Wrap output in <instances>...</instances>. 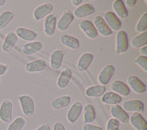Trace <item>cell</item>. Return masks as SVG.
Listing matches in <instances>:
<instances>
[{
	"instance_id": "6da1fadb",
	"label": "cell",
	"mask_w": 147,
	"mask_h": 130,
	"mask_svg": "<svg viewBox=\"0 0 147 130\" xmlns=\"http://www.w3.org/2000/svg\"><path fill=\"white\" fill-rule=\"evenodd\" d=\"M22 111L28 117L32 116L34 113V104L32 98L27 94H23L18 96Z\"/></svg>"
},
{
	"instance_id": "7a4b0ae2",
	"label": "cell",
	"mask_w": 147,
	"mask_h": 130,
	"mask_svg": "<svg viewBox=\"0 0 147 130\" xmlns=\"http://www.w3.org/2000/svg\"><path fill=\"white\" fill-rule=\"evenodd\" d=\"M13 105L11 100L6 99L0 105V119L4 123L10 122L12 119Z\"/></svg>"
},
{
	"instance_id": "3957f363",
	"label": "cell",
	"mask_w": 147,
	"mask_h": 130,
	"mask_svg": "<svg viewBox=\"0 0 147 130\" xmlns=\"http://www.w3.org/2000/svg\"><path fill=\"white\" fill-rule=\"evenodd\" d=\"M129 47L127 36L123 30H119L116 34V51L122 53L127 51Z\"/></svg>"
},
{
	"instance_id": "277c9868",
	"label": "cell",
	"mask_w": 147,
	"mask_h": 130,
	"mask_svg": "<svg viewBox=\"0 0 147 130\" xmlns=\"http://www.w3.org/2000/svg\"><path fill=\"white\" fill-rule=\"evenodd\" d=\"M110 113L112 116L119 122L126 124L129 121V116L119 105H113L110 108Z\"/></svg>"
},
{
	"instance_id": "5b68a950",
	"label": "cell",
	"mask_w": 147,
	"mask_h": 130,
	"mask_svg": "<svg viewBox=\"0 0 147 130\" xmlns=\"http://www.w3.org/2000/svg\"><path fill=\"white\" fill-rule=\"evenodd\" d=\"M104 20L108 26L114 30H118L121 27V22L116 14L111 11H107L103 14Z\"/></svg>"
},
{
	"instance_id": "8992f818",
	"label": "cell",
	"mask_w": 147,
	"mask_h": 130,
	"mask_svg": "<svg viewBox=\"0 0 147 130\" xmlns=\"http://www.w3.org/2000/svg\"><path fill=\"white\" fill-rule=\"evenodd\" d=\"M94 25L98 33L99 32L103 36H109L112 33L111 29L108 26L103 18L100 15H97L94 18Z\"/></svg>"
},
{
	"instance_id": "52a82bcc",
	"label": "cell",
	"mask_w": 147,
	"mask_h": 130,
	"mask_svg": "<svg viewBox=\"0 0 147 130\" xmlns=\"http://www.w3.org/2000/svg\"><path fill=\"white\" fill-rule=\"evenodd\" d=\"M79 25L80 29L88 38L94 39L98 36V33L93 23L90 20H83L79 23Z\"/></svg>"
},
{
	"instance_id": "ba28073f",
	"label": "cell",
	"mask_w": 147,
	"mask_h": 130,
	"mask_svg": "<svg viewBox=\"0 0 147 130\" xmlns=\"http://www.w3.org/2000/svg\"><path fill=\"white\" fill-rule=\"evenodd\" d=\"M122 108L125 111L135 112H141L144 111V105L143 103L139 100L133 99L125 101L122 104Z\"/></svg>"
},
{
	"instance_id": "9c48e42d",
	"label": "cell",
	"mask_w": 147,
	"mask_h": 130,
	"mask_svg": "<svg viewBox=\"0 0 147 130\" xmlns=\"http://www.w3.org/2000/svg\"><path fill=\"white\" fill-rule=\"evenodd\" d=\"M131 125L136 130H147V123L138 112H134L129 117Z\"/></svg>"
},
{
	"instance_id": "30bf717a",
	"label": "cell",
	"mask_w": 147,
	"mask_h": 130,
	"mask_svg": "<svg viewBox=\"0 0 147 130\" xmlns=\"http://www.w3.org/2000/svg\"><path fill=\"white\" fill-rule=\"evenodd\" d=\"M115 72V68L112 65H107L100 72L98 75V81L102 85H106L110 81Z\"/></svg>"
},
{
	"instance_id": "8fae6325",
	"label": "cell",
	"mask_w": 147,
	"mask_h": 130,
	"mask_svg": "<svg viewBox=\"0 0 147 130\" xmlns=\"http://www.w3.org/2000/svg\"><path fill=\"white\" fill-rule=\"evenodd\" d=\"M82 104L79 101H76L71 105L67 115L69 122L74 123L78 119L82 113Z\"/></svg>"
},
{
	"instance_id": "7c38bea8",
	"label": "cell",
	"mask_w": 147,
	"mask_h": 130,
	"mask_svg": "<svg viewBox=\"0 0 147 130\" xmlns=\"http://www.w3.org/2000/svg\"><path fill=\"white\" fill-rule=\"evenodd\" d=\"M74 20V15L69 10H66L59 19L57 27L59 30L64 31L68 29L71 22Z\"/></svg>"
},
{
	"instance_id": "4fadbf2b",
	"label": "cell",
	"mask_w": 147,
	"mask_h": 130,
	"mask_svg": "<svg viewBox=\"0 0 147 130\" xmlns=\"http://www.w3.org/2000/svg\"><path fill=\"white\" fill-rule=\"evenodd\" d=\"M53 5L51 3H45L37 7L33 12V17L36 20H40L47 16L52 10Z\"/></svg>"
},
{
	"instance_id": "5bb4252c",
	"label": "cell",
	"mask_w": 147,
	"mask_h": 130,
	"mask_svg": "<svg viewBox=\"0 0 147 130\" xmlns=\"http://www.w3.org/2000/svg\"><path fill=\"white\" fill-rule=\"evenodd\" d=\"M127 81L129 85L136 93L141 94L146 91V85L136 76H130Z\"/></svg>"
},
{
	"instance_id": "9a60e30c",
	"label": "cell",
	"mask_w": 147,
	"mask_h": 130,
	"mask_svg": "<svg viewBox=\"0 0 147 130\" xmlns=\"http://www.w3.org/2000/svg\"><path fill=\"white\" fill-rule=\"evenodd\" d=\"M17 36L15 33L10 31L6 36L2 45V49L5 53L10 52L17 42Z\"/></svg>"
},
{
	"instance_id": "2e32d148",
	"label": "cell",
	"mask_w": 147,
	"mask_h": 130,
	"mask_svg": "<svg viewBox=\"0 0 147 130\" xmlns=\"http://www.w3.org/2000/svg\"><path fill=\"white\" fill-rule=\"evenodd\" d=\"M111 89L115 93L123 96H127L130 94V88L123 82L120 80H115L110 85Z\"/></svg>"
},
{
	"instance_id": "e0dca14e",
	"label": "cell",
	"mask_w": 147,
	"mask_h": 130,
	"mask_svg": "<svg viewBox=\"0 0 147 130\" xmlns=\"http://www.w3.org/2000/svg\"><path fill=\"white\" fill-rule=\"evenodd\" d=\"M56 17L54 14L47 15L44 22V33L48 36H52L56 29Z\"/></svg>"
},
{
	"instance_id": "ac0fdd59",
	"label": "cell",
	"mask_w": 147,
	"mask_h": 130,
	"mask_svg": "<svg viewBox=\"0 0 147 130\" xmlns=\"http://www.w3.org/2000/svg\"><path fill=\"white\" fill-rule=\"evenodd\" d=\"M95 11L93 6L90 3H84L75 9L74 16L78 18H82L92 14Z\"/></svg>"
},
{
	"instance_id": "d6986e66",
	"label": "cell",
	"mask_w": 147,
	"mask_h": 130,
	"mask_svg": "<svg viewBox=\"0 0 147 130\" xmlns=\"http://www.w3.org/2000/svg\"><path fill=\"white\" fill-rule=\"evenodd\" d=\"M42 48V44L40 41H34L24 44L21 50L25 55H32L41 50Z\"/></svg>"
},
{
	"instance_id": "ffe728a7",
	"label": "cell",
	"mask_w": 147,
	"mask_h": 130,
	"mask_svg": "<svg viewBox=\"0 0 147 130\" xmlns=\"http://www.w3.org/2000/svg\"><path fill=\"white\" fill-rule=\"evenodd\" d=\"M46 67V62L43 59H38L26 64L25 69L28 72L33 73L43 70Z\"/></svg>"
},
{
	"instance_id": "44dd1931",
	"label": "cell",
	"mask_w": 147,
	"mask_h": 130,
	"mask_svg": "<svg viewBox=\"0 0 147 130\" xmlns=\"http://www.w3.org/2000/svg\"><path fill=\"white\" fill-rule=\"evenodd\" d=\"M93 58L94 56L90 53H85L83 54L80 57L77 64L78 70L80 72L86 71L92 62Z\"/></svg>"
},
{
	"instance_id": "7402d4cb",
	"label": "cell",
	"mask_w": 147,
	"mask_h": 130,
	"mask_svg": "<svg viewBox=\"0 0 147 130\" xmlns=\"http://www.w3.org/2000/svg\"><path fill=\"white\" fill-rule=\"evenodd\" d=\"M16 34L20 38L28 41L34 40L37 36V33L34 31L22 27L17 28Z\"/></svg>"
},
{
	"instance_id": "603a6c76",
	"label": "cell",
	"mask_w": 147,
	"mask_h": 130,
	"mask_svg": "<svg viewBox=\"0 0 147 130\" xmlns=\"http://www.w3.org/2000/svg\"><path fill=\"white\" fill-rule=\"evenodd\" d=\"M64 52L62 50H55L51 56V66L55 70L59 69L62 64Z\"/></svg>"
},
{
	"instance_id": "cb8c5ba5",
	"label": "cell",
	"mask_w": 147,
	"mask_h": 130,
	"mask_svg": "<svg viewBox=\"0 0 147 130\" xmlns=\"http://www.w3.org/2000/svg\"><path fill=\"white\" fill-rule=\"evenodd\" d=\"M72 77V72L70 69L68 68L64 69L58 78L57 84L59 88L63 89L65 88L68 84L71 78Z\"/></svg>"
},
{
	"instance_id": "d4e9b609",
	"label": "cell",
	"mask_w": 147,
	"mask_h": 130,
	"mask_svg": "<svg viewBox=\"0 0 147 130\" xmlns=\"http://www.w3.org/2000/svg\"><path fill=\"white\" fill-rule=\"evenodd\" d=\"M121 100V96L113 92H105L102 97V102L107 104L117 105L120 103Z\"/></svg>"
},
{
	"instance_id": "484cf974",
	"label": "cell",
	"mask_w": 147,
	"mask_h": 130,
	"mask_svg": "<svg viewBox=\"0 0 147 130\" xmlns=\"http://www.w3.org/2000/svg\"><path fill=\"white\" fill-rule=\"evenodd\" d=\"M106 92V86L103 85H93L87 88L85 93L90 97H96L102 96Z\"/></svg>"
},
{
	"instance_id": "4316f807",
	"label": "cell",
	"mask_w": 147,
	"mask_h": 130,
	"mask_svg": "<svg viewBox=\"0 0 147 130\" xmlns=\"http://www.w3.org/2000/svg\"><path fill=\"white\" fill-rule=\"evenodd\" d=\"M60 42L64 46L72 49H76L79 47V40L68 34L62 35L60 38Z\"/></svg>"
},
{
	"instance_id": "83f0119b",
	"label": "cell",
	"mask_w": 147,
	"mask_h": 130,
	"mask_svg": "<svg viewBox=\"0 0 147 130\" xmlns=\"http://www.w3.org/2000/svg\"><path fill=\"white\" fill-rule=\"evenodd\" d=\"M96 117V114L93 105L91 104H86L83 109L84 123H90L93 122Z\"/></svg>"
},
{
	"instance_id": "f1b7e54d",
	"label": "cell",
	"mask_w": 147,
	"mask_h": 130,
	"mask_svg": "<svg viewBox=\"0 0 147 130\" xmlns=\"http://www.w3.org/2000/svg\"><path fill=\"white\" fill-rule=\"evenodd\" d=\"M113 8L115 13L119 18L122 19H125L127 17L128 12L122 1L115 0L113 4Z\"/></svg>"
},
{
	"instance_id": "f546056e",
	"label": "cell",
	"mask_w": 147,
	"mask_h": 130,
	"mask_svg": "<svg viewBox=\"0 0 147 130\" xmlns=\"http://www.w3.org/2000/svg\"><path fill=\"white\" fill-rule=\"evenodd\" d=\"M71 101L69 96H62L54 99L51 103V107L53 109H59L66 107Z\"/></svg>"
},
{
	"instance_id": "4dcf8cb0",
	"label": "cell",
	"mask_w": 147,
	"mask_h": 130,
	"mask_svg": "<svg viewBox=\"0 0 147 130\" xmlns=\"http://www.w3.org/2000/svg\"><path fill=\"white\" fill-rule=\"evenodd\" d=\"M131 44L135 48H141L146 45L147 44V31H145L134 37L131 40Z\"/></svg>"
},
{
	"instance_id": "1f68e13d",
	"label": "cell",
	"mask_w": 147,
	"mask_h": 130,
	"mask_svg": "<svg viewBox=\"0 0 147 130\" xmlns=\"http://www.w3.org/2000/svg\"><path fill=\"white\" fill-rule=\"evenodd\" d=\"M25 125V120L22 116L17 117L9 125L7 130H22Z\"/></svg>"
},
{
	"instance_id": "d6a6232c",
	"label": "cell",
	"mask_w": 147,
	"mask_h": 130,
	"mask_svg": "<svg viewBox=\"0 0 147 130\" xmlns=\"http://www.w3.org/2000/svg\"><path fill=\"white\" fill-rule=\"evenodd\" d=\"M13 14L11 11L6 10L0 14V29L5 28L12 20Z\"/></svg>"
},
{
	"instance_id": "836d02e7",
	"label": "cell",
	"mask_w": 147,
	"mask_h": 130,
	"mask_svg": "<svg viewBox=\"0 0 147 130\" xmlns=\"http://www.w3.org/2000/svg\"><path fill=\"white\" fill-rule=\"evenodd\" d=\"M136 30L139 33L146 31L147 29V13H144L140 17L136 25Z\"/></svg>"
},
{
	"instance_id": "e575fe53",
	"label": "cell",
	"mask_w": 147,
	"mask_h": 130,
	"mask_svg": "<svg viewBox=\"0 0 147 130\" xmlns=\"http://www.w3.org/2000/svg\"><path fill=\"white\" fill-rule=\"evenodd\" d=\"M134 62L138 65L145 72H147V57L142 55L138 56L135 60Z\"/></svg>"
},
{
	"instance_id": "d590c367",
	"label": "cell",
	"mask_w": 147,
	"mask_h": 130,
	"mask_svg": "<svg viewBox=\"0 0 147 130\" xmlns=\"http://www.w3.org/2000/svg\"><path fill=\"white\" fill-rule=\"evenodd\" d=\"M119 122L114 118L110 119L107 122L106 130H119Z\"/></svg>"
},
{
	"instance_id": "8d00e7d4",
	"label": "cell",
	"mask_w": 147,
	"mask_h": 130,
	"mask_svg": "<svg viewBox=\"0 0 147 130\" xmlns=\"http://www.w3.org/2000/svg\"><path fill=\"white\" fill-rule=\"evenodd\" d=\"M83 130H103V129L99 126L86 123L83 125Z\"/></svg>"
},
{
	"instance_id": "74e56055",
	"label": "cell",
	"mask_w": 147,
	"mask_h": 130,
	"mask_svg": "<svg viewBox=\"0 0 147 130\" xmlns=\"http://www.w3.org/2000/svg\"><path fill=\"white\" fill-rule=\"evenodd\" d=\"M53 130H66L64 125L60 122H56L53 126Z\"/></svg>"
},
{
	"instance_id": "f35d334b",
	"label": "cell",
	"mask_w": 147,
	"mask_h": 130,
	"mask_svg": "<svg viewBox=\"0 0 147 130\" xmlns=\"http://www.w3.org/2000/svg\"><path fill=\"white\" fill-rule=\"evenodd\" d=\"M8 67L6 65L0 63V76L4 75L7 72Z\"/></svg>"
},
{
	"instance_id": "ab89813d",
	"label": "cell",
	"mask_w": 147,
	"mask_h": 130,
	"mask_svg": "<svg viewBox=\"0 0 147 130\" xmlns=\"http://www.w3.org/2000/svg\"><path fill=\"white\" fill-rule=\"evenodd\" d=\"M34 130H51V128L48 124L45 123L38 127L37 128L35 129Z\"/></svg>"
},
{
	"instance_id": "60d3db41",
	"label": "cell",
	"mask_w": 147,
	"mask_h": 130,
	"mask_svg": "<svg viewBox=\"0 0 147 130\" xmlns=\"http://www.w3.org/2000/svg\"><path fill=\"white\" fill-rule=\"evenodd\" d=\"M136 2H137L136 0H126L125 1V3L127 7H132L134 6Z\"/></svg>"
},
{
	"instance_id": "b9f144b4",
	"label": "cell",
	"mask_w": 147,
	"mask_h": 130,
	"mask_svg": "<svg viewBox=\"0 0 147 130\" xmlns=\"http://www.w3.org/2000/svg\"><path fill=\"white\" fill-rule=\"evenodd\" d=\"M140 52V53H141L142 56H147V46L145 45V46L141 47Z\"/></svg>"
},
{
	"instance_id": "7bdbcfd3",
	"label": "cell",
	"mask_w": 147,
	"mask_h": 130,
	"mask_svg": "<svg viewBox=\"0 0 147 130\" xmlns=\"http://www.w3.org/2000/svg\"><path fill=\"white\" fill-rule=\"evenodd\" d=\"M82 2V0H72V3L75 6H78Z\"/></svg>"
},
{
	"instance_id": "ee69618b",
	"label": "cell",
	"mask_w": 147,
	"mask_h": 130,
	"mask_svg": "<svg viewBox=\"0 0 147 130\" xmlns=\"http://www.w3.org/2000/svg\"><path fill=\"white\" fill-rule=\"evenodd\" d=\"M6 0H0V7L3 6L6 3Z\"/></svg>"
}]
</instances>
